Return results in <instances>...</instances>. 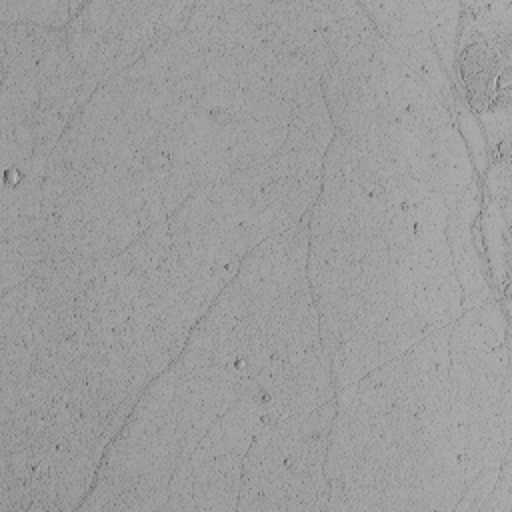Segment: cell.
<instances>
[{"label": "cell", "instance_id": "obj_1", "mask_svg": "<svg viewBox=\"0 0 512 512\" xmlns=\"http://www.w3.org/2000/svg\"><path fill=\"white\" fill-rule=\"evenodd\" d=\"M310 214L282 234L266 238L240 262L236 282L252 296L274 302L290 290L306 284L310 248Z\"/></svg>", "mask_w": 512, "mask_h": 512}, {"label": "cell", "instance_id": "obj_2", "mask_svg": "<svg viewBox=\"0 0 512 512\" xmlns=\"http://www.w3.org/2000/svg\"><path fill=\"white\" fill-rule=\"evenodd\" d=\"M370 62L354 66L334 60L320 78L322 98L338 134L364 136L374 126L392 120L388 104L378 98L368 80Z\"/></svg>", "mask_w": 512, "mask_h": 512}, {"label": "cell", "instance_id": "obj_3", "mask_svg": "<svg viewBox=\"0 0 512 512\" xmlns=\"http://www.w3.org/2000/svg\"><path fill=\"white\" fill-rule=\"evenodd\" d=\"M408 174L438 190L448 208H452L474 186V168L460 130L454 124H446L426 132L408 166Z\"/></svg>", "mask_w": 512, "mask_h": 512}, {"label": "cell", "instance_id": "obj_4", "mask_svg": "<svg viewBox=\"0 0 512 512\" xmlns=\"http://www.w3.org/2000/svg\"><path fill=\"white\" fill-rule=\"evenodd\" d=\"M476 186H470L466 194L450 208L446 224V240L450 246V258L454 276L462 290V308L470 310L490 298V288L484 276L482 260L472 240V222L478 216Z\"/></svg>", "mask_w": 512, "mask_h": 512}, {"label": "cell", "instance_id": "obj_5", "mask_svg": "<svg viewBox=\"0 0 512 512\" xmlns=\"http://www.w3.org/2000/svg\"><path fill=\"white\" fill-rule=\"evenodd\" d=\"M462 458L448 438L428 442L416 452V494L420 510H454L464 492Z\"/></svg>", "mask_w": 512, "mask_h": 512}, {"label": "cell", "instance_id": "obj_6", "mask_svg": "<svg viewBox=\"0 0 512 512\" xmlns=\"http://www.w3.org/2000/svg\"><path fill=\"white\" fill-rule=\"evenodd\" d=\"M262 424L264 396L240 398L214 420V424L190 454V460L202 462L224 454H238L244 458Z\"/></svg>", "mask_w": 512, "mask_h": 512}, {"label": "cell", "instance_id": "obj_7", "mask_svg": "<svg viewBox=\"0 0 512 512\" xmlns=\"http://www.w3.org/2000/svg\"><path fill=\"white\" fill-rule=\"evenodd\" d=\"M40 76V108L60 112L68 118L76 116L78 94L84 72L74 62L68 44H60L38 62Z\"/></svg>", "mask_w": 512, "mask_h": 512}, {"label": "cell", "instance_id": "obj_8", "mask_svg": "<svg viewBox=\"0 0 512 512\" xmlns=\"http://www.w3.org/2000/svg\"><path fill=\"white\" fill-rule=\"evenodd\" d=\"M192 470L196 510H236L242 480V456L224 454L212 460L192 462Z\"/></svg>", "mask_w": 512, "mask_h": 512}, {"label": "cell", "instance_id": "obj_9", "mask_svg": "<svg viewBox=\"0 0 512 512\" xmlns=\"http://www.w3.org/2000/svg\"><path fill=\"white\" fill-rule=\"evenodd\" d=\"M412 308L432 332L456 322L462 308V290L454 272L420 280L412 294Z\"/></svg>", "mask_w": 512, "mask_h": 512}, {"label": "cell", "instance_id": "obj_10", "mask_svg": "<svg viewBox=\"0 0 512 512\" xmlns=\"http://www.w3.org/2000/svg\"><path fill=\"white\" fill-rule=\"evenodd\" d=\"M322 36L336 62L354 66L368 64L382 38L362 8L324 28Z\"/></svg>", "mask_w": 512, "mask_h": 512}, {"label": "cell", "instance_id": "obj_11", "mask_svg": "<svg viewBox=\"0 0 512 512\" xmlns=\"http://www.w3.org/2000/svg\"><path fill=\"white\" fill-rule=\"evenodd\" d=\"M336 136L332 116L320 96L304 100L292 108L288 122V136L284 148L310 150L324 154Z\"/></svg>", "mask_w": 512, "mask_h": 512}, {"label": "cell", "instance_id": "obj_12", "mask_svg": "<svg viewBox=\"0 0 512 512\" xmlns=\"http://www.w3.org/2000/svg\"><path fill=\"white\" fill-rule=\"evenodd\" d=\"M392 260L412 276L414 284L438 274L454 272L446 234L436 230H416L412 240L392 256Z\"/></svg>", "mask_w": 512, "mask_h": 512}, {"label": "cell", "instance_id": "obj_13", "mask_svg": "<svg viewBox=\"0 0 512 512\" xmlns=\"http://www.w3.org/2000/svg\"><path fill=\"white\" fill-rule=\"evenodd\" d=\"M394 54L408 66V70L418 76L440 100L450 104V82L448 74L434 52L428 32L384 38Z\"/></svg>", "mask_w": 512, "mask_h": 512}, {"label": "cell", "instance_id": "obj_14", "mask_svg": "<svg viewBox=\"0 0 512 512\" xmlns=\"http://www.w3.org/2000/svg\"><path fill=\"white\" fill-rule=\"evenodd\" d=\"M306 280L310 284L314 298L330 292L358 294L362 290V272L356 262L344 260L314 244H310L308 248Z\"/></svg>", "mask_w": 512, "mask_h": 512}, {"label": "cell", "instance_id": "obj_15", "mask_svg": "<svg viewBox=\"0 0 512 512\" xmlns=\"http://www.w3.org/2000/svg\"><path fill=\"white\" fill-rule=\"evenodd\" d=\"M452 326V324H450ZM450 326L428 332L404 356L408 374L422 386H448Z\"/></svg>", "mask_w": 512, "mask_h": 512}, {"label": "cell", "instance_id": "obj_16", "mask_svg": "<svg viewBox=\"0 0 512 512\" xmlns=\"http://www.w3.org/2000/svg\"><path fill=\"white\" fill-rule=\"evenodd\" d=\"M330 362L336 390L358 384L366 374L384 364L374 330L354 332L330 354Z\"/></svg>", "mask_w": 512, "mask_h": 512}, {"label": "cell", "instance_id": "obj_17", "mask_svg": "<svg viewBox=\"0 0 512 512\" xmlns=\"http://www.w3.org/2000/svg\"><path fill=\"white\" fill-rule=\"evenodd\" d=\"M360 8L366 12L376 32L382 38L410 36L428 32V14L424 2L418 0H380L362 2Z\"/></svg>", "mask_w": 512, "mask_h": 512}, {"label": "cell", "instance_id": "obj_18", "mask_svg": "<svg viewBox=\"0 0 512 512\" xmlns=\"http://www.w3.org/2000/svg\"><path fill=\"white\" fill-rule=\"evenodd\" d=\"M320 324V342L332 354L344 340L356 332V316L360 294L356 292H330L314 298Z\"/></svg>", "mask_w": 512, "mask_h": 512}, {"label": "cell", "instance_id": "obj_19", "mask_svg": "<svg viewBox=\"0 0 512 512\" xmlns=\"http://www.w3.org/2000/svg\"><path fill=\"white\" fill-rule=\"evenodd\" d=\"M430 330L420 320L412 306H394L390 314L374 328V338L382 356V362L404 356L416 346Z\"/></svg>", "mask_w": 512, "mask_h": 512}, {"label": "cell", "instance_id": "obj_20", "mask_svg": "<svg viewBox=\"0 0 512 512\" xmlns=\"http://www.w3.org/2000/svg\"><path fill=\"white\" fill-rule=\"evenodd\" d=\"M404 382L406 364L400 356L380 364L370 374H366L358 384H354V396L366 410L380 416L396 404Z\"/></svg>", "mask_w": 512, "mask_h": 512}, {"label": "cell", "instance_id": "obj_21", "mask_svg": "<svg viewBox=\"0 0 512 512\" xmlns=\"http://www.w3.org/2000/svg\"><path fill=\"white\" fill-rule=\"evenodd\" d=\"M270 90L292 108L322 94L320 76L298 56L278 54L270 70Z\"/></svg>", "mask_w": 512, "mask_h": 512}, {"label": "cell", "instance_id": "obj_22", "mask_svg": "<svg viewBox=\"0 0 512 512\" xmlns=\"http://www.w3.org/2000/svg\"><path fill=\"white\" fill-rule=\"evenodd\" d=\"M398 196L410 212L418 230H446L450 208L446 204V198L438 190L406 174L398 180Z\"/></svg>", "mask_w": 512, "mask_h": 512}, {"label": "cell", "instance_id": "obj_23", "mask_svg": "<svg viewBox=\"0 0 512 512\" xmlns=\"http://www.w3.org/2000/svg\"><path fill=\"white\" fill-rule=\"evenodd\" d=\"M238 124L242 168L262 164L282 150L288 136V120H244Z\"/></svg>", "mask_w": 512, "mask_h": 512}, {"label": "cell", "instance_id": "obj_24", "mask_svg": "<svg viewBox=\"0 0 512 512\" xmlns=\"http://www.w3.org/2000/svg\"><path fill=\"white\" fill-rule=\"evenodd\" d=\"M424 8L428 14V38L444 70H450L454 62L460 4L454 0H432L424 2Z\"/></svg>", "mask_w": 512, "mask_h": 512}, {"label": "cell", "instance_id": "obj_25", "mask_svg": "<svg viewBox=\"0 0 512 512\" xmlns=\"http://www.w3.org/2000/svg\"><path fill=\"white\" fill-rule=\"evenodd\" d=\"M330 482L324 468L292 472L286 482V512H322L326 510Z\"/></svg>", "mask_w": 512, "mask_h": 512}, {"label": "cell", "instance_id": "obj_26", "mask_svg": "<svg viewBox=\"0 0 512 512\" xmlns=\"http://www.w3.org/2000/svg\"><path fill=\"white\" fill-rule=\"evenodd\" d=\"M72 2H0L2 24H36L46 28L64 26L74 8ZM82 8V6H80Z\"/></svg>", "mask_w": 512, "mask_h": 512}, {"label": "cell", "instance_id": "obj_27", "mask_svg": "<svg viewBox=\"0 0 512 512\" xmlns=\"http://www.w3.org/2000/svg\"><path fill=\"white\" fill-rule=\"evenodd\" d=\"M34 156V130L32 120L26 122H2V162L4 168H18L28 172Z\"/></svg>", "mask_w": 512, "mask_h": 512}, {"label": "cell", "instance_id": "obj_28", "mask_svg": "<svg viewBox=\"0 0 512 512\" xmlns=\"http://www.w3.org/2000/svg\"><path fill=\"white\" fill-rule=\"evenodd\" d=\"M164 510H196L194 470L190 458H182L170 478V492Z\"/></svg>", "mask_w": 512, "mask_h": 512}, {"label": "cell", "instance_id": "obj_29", "mask_svg": "<svg viewBox=\"0 0 512 512\" xmlns=\"http://www.w3.org/2000/svg\"><path fill=\"white\" fill-rule=\"evenodd\" d=\"M500 468L502 466H484L470 482H466L464 492H462L460 500L456 502L454 510H458V512L478 510L480 504L486 500V496L492 492V488H494V484L498 480Z\"/></svg>", "mask_w": 512, "mask_h": 512}, {"label": "cell", "instance_id": "obj_30", "mask_svg": "<svg viewBox=\"0 0 512 512\" xmlns=\"http://www.w3.org/2000/svg\"><path fill=\"white\" fill-rule=\"evenodd\" d=\"M192 8H194V2H164L154 42H162V40L186 30Z\"/></svg>", "mask_w": 512, "mask_h": 512}, {"label": "cell", "instance_id": "obj_31", "mask_svg": "<svg viewBox=\"0 0 512 512\" xmlns=\"http://www.w3.org/2000/svg\"><path fill=\"white\" fill-rule=\"evenodd\" d=\"M38 306V288L32 280H26L6 292H2V310L16 312L24 316L26 320L32 318L34 310Z\"/></svg>", "mask_w": 512, "mask_h": 512}, {"label": "cell", "instance_id": "obj_32", "mask_svg": "<svg viewBox=\"0 0 512 512\" xmlns=\"http://www.w3.org/2000/svg\"><path fill=\"white\" fill-rule=\"evenodd\" d=\"M510 510H512V472H510V462L506 458L492 492L480 504L478 512H510Z\"/></svg>", "mask_w": 512, "mask_h": 512}, {"label": "cell", "instance_id": "obj_33", "mask_svg": "<svg viewBox=\"0 0 512 512\" xmlns=\"http://www.w3.org/2000/svg\"><path fill=\"white\" fill-rule=\"evenodd\" d=\"M460 136H462L468 152L472 150L476 154V158H478V164L482 166L484 158H486V154H484V138H482V130H480L476 118H472L470 114H462V132H460Z\"/></svg>", "mask_w": 512, "mask_h": 512}]
</instances>
